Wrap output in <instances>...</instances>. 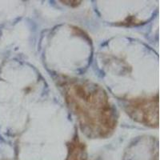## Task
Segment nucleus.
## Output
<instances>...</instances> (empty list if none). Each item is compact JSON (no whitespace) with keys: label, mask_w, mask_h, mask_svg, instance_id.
<instances>
[{"label":"nucleus","mask_w":160,"mask_h":160,"mask_svg":"<svg viewBox=\"0 0 160 160\" xmlns=\"http://www.w3.org/2000/svg\"><path fill=\"white\" fill-rule=\"evenodd\" d=\"M65 98L88 137L106 138L113 133L118 117L103 88L88 81H71L65 85Z\"/></svg>","instance_id":"nucleus-1"},{"label":"nucleus","mask_w":160,"mask_h":160,"mask_svg":"<svg viewBox=\"0 0 160 160\" xmlns=\"http://www.w3.org/2000/svg\"><path fill=\"white\" fill-rule=\"evenodd\" d=\"M128 115L147 127L158 126V95L149 98H131L126 105Z\"/></svg>","instance_id":"nucleus-2"},{"label":"nucleus","mask_w":160,"mask_h":160,"mask_svg":"<svg viewBox=\"0 0 160 160\" xmlns=\"http://www.w3.org/2000/svg\"><path fill=\"white\" fill-rule=\"evenodd\" d=\"M69 160H86L87 152L84 143L75 137L69 144Z\"/></svg>","instance_id":"nucleus-3"},{"label":"nucleus","mask_w":160,"mask_h":160,"mask_svg":"<svg viewBox=\"0 0 160 160\" xmlns=\"http://www.w3.org/2000/svg\"><path fill=\"white\" fill-rule=\"evenodd\" d=\"M61 2L66 4V5L71 6L73 8H75V7H78V5L81 4L82 1H61Z\"/></svg>","instance_id":"nucleus-4"}]
</instances>
